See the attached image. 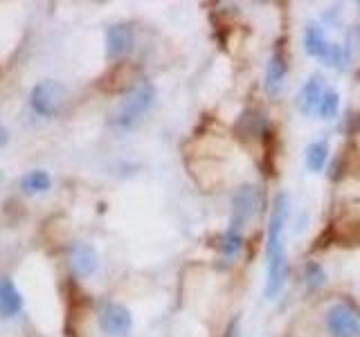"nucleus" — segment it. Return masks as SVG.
Masks as SVG:
<instances>
[{
    "label": "nucleus",
    "mask_w": 360,
    "mask_h": 337,
    "mask_svg": "<svg viewBox=\"0 0 360 337\" xmlns=\"http://www.w3.org/2000/svg\"><path fill=\"white\" fill-rule=\"evenodd\" d=\"M156 86L151 81H140V84L129 88L126 95L120 99V104L115 106V111L111 113V126L117 131L133 129L151 111V106L156 104Z\"/></svg>",
    "instance_id": "f257e3e1"
},
{
    "label": "nucleus",
    "mask_w": 360,
    "mask_h": 337,
    "mask_svg": "<svg viewBox=\"0 0 360 337\" xmlns=\"http://www.w3.org/2000/svg\"><path fill=\"white\" fill-rule=\"evenodd\" d=\"M66 97H68V90L61 81L45 79V81H39V84L30 90V108L39 117L50 120V117L59 115L63 104H66Z\"/></svg>",
    "instance_id": "f03ea898"
},
{
    "label": "nucleus",
    "mask_w": 360,
    "mask_h": 337,
    "mask_svg": "<svg viewBox=\"0 0 360 337\" xmlns=\"http://www.w3.org/2000/svg\"><path fill=\"white\" fill-rule=\"evenodd\" d=\"M288 216H291V198L288 194H277L273 209H270V221H268V241H266V261L279 257V254H286L284 248V230L288 223Z\"/></svg>",
    "instance_id": "7ed1b4c3"
},
{
    "label": "nucleus",
    "mask_w": 360,
    "mask_h": 337,
    "mask_svg": "<svg viewBox=\"0 0 360 337\" xmlns=\"http://www.w3.org/2000/svg\"><path fill=\"white\" fill-rule=\"evenodd\" d=\"M97 324L106 337H126L133 329V315L122 304L106 302L97 311Z\"/></svg>",
    "instance_id": "20e7f679"
},
{
    "label": "nucleus",
    "mask_w": 360,
    "mask_h": 337,
    "mask_svg": "<svg viewBox=\"0 0 360 337\" xmlns=\"http://www.w3.org/2000/svg\"><path fill=\"white\" fill-rule=\"evenodd\" d=\"M327 333L331 337H360V317L347 304H333L327 311Z\"/></svg>",
    "instance_id": "39448f33"
},
{
    "label": "nucleus",
    "mask_w": 360,
    "mask_h": 337,
    "mask_svg": "<svg viewBox=\"0 0 360 337\" xmlns=\"http://www.w3.org/2000/svg\"><path fill=\"white\" fill-rule=\"evenodd\" d=\"M257 203H259L257 187L243 185L237 194H234V198H232V216H230V227H228V230L241 232L243 225H246L252 218V214H255Z\"/></svg>",
    "instance_id": "423d86ee"
},
{
    "label": "nucleus",
    "mask_w": 360,
    "mask_h": 337,
    "mask_svg": "<svg viewBox=\"0 0 360 337\" xmlns=\"http://www.w3.org/2000/svg\"><path fill=\"white\" fill-rule=\"evenodd\" d=\"M68 261H70L72 272L79 277L95 275L97 268H99L97 250L90 243H84V241H72L68 245Z\"/></svg>",
    "instance_id": "0eeeda50"
},
{
    "label": "nucleus",
    "mask_w": 360,
    "mask_h": 337,
    "mask_svg": "<svg viewBox=\"0 0 360 337\" xmlns=\"http://www.w3.org/2000/svg\"><path fill=\"white\" fill-rule=\"evenodd\" d=\"M133 50V30L126 23H115L106 30V57L120 61Z\"/></svg>",
    "instance_id": "6e6552de"
},
{
    "label": "nucleus",
    "mask_w": 360,
    "mask_h": 337,
    "mask_svg": "<svg viewBox=\"0 0 360 337\" xmlns=\"http://www.w3.org/2000/svg\"><path fill=\"white\" fill-rule=\"evenodd\" d=\"M288 281V254H279L275 259H268V272H266V286L264 295L266 299H275L284 290Z\"/></svg>",
    "instance_id": "1a4fd4ad"
},
{
    "label": "nucleus",
    "mask_w": 360,
    "mask_h": 337,
    "mask_svg": "<svg viewBox=\"0 0 360 337\" xmlns=\"http://www.w3.org/2000/svg\"><path fill=\"white\" fill-rule=\"evenodd\" d=\"M324 93H327V88H324V81L320 75H311L309 81L302 86L300 95H297V111H300L302 115H311L320 108V102Z\"/></svg>",
    "instance_id": "9d476101"
},
{
    "label": "nucleus",
    "mask_w": 360,
    "mask_h": 337,
    "mask_svg": "<svg viewBox=\"0 0 360 337\" xmlns=\"http://www.w3.org/2000/svg\"><path fill=\"white\" fill-rule=\"evenodd\" d=\"M23 311V295L9 277H0V317L12 320Z\"/></svg>",
    "instance_id": "9b49d317"
},
{
    "label": "nucleus",
    "mask_w": 360,
    "mask_h": 337,
    "mask_svg": "<svg viewBox=\"0 0 360 337\" xmlns=\"http://www.w3.org/2000/svg\"><path fill=\"white\" fill-rule=\"evenodd\" d=\"M286 70H288L286 59L279 52H275L273 57H270V61H268L266 75H264V90L270 97H275L279 90H282L284 79H286Z\"/></svg>",
    "instance_id": "f8f14e48"
},
{
    "label": "nucleus",
    "mask_w": 360,
    "mask_h": 337,
    "mask_svg": "<svg viewBox=\"0 0 360 337\" xmlns=\"http://www.w3.org/2000/svg\"><path fill=\"white\" fill-rule=\"evenodd\" d=\"M304 50L309 57H315V59H322L324 54L329 50V41L327 36H324V30L318 25V23H309L304 30Z\"/></svg>",
    "instance_id": "ddd939ff"
},
{
    "label": "nucleus",
    "mask_w": 360,
    "mask_h": 337,
    "mask_svg": "<svg viewBox=\"0 0 360 337\" xmlns=\"http://www.w3.org/2000/svg\"><path fill=\"white\" fill-rule=\"evenodd\" d=\"M21 189H23V194H27V196L45 194V191L52 189V178H50V173L43 171V169L27 171L25 176L21 178Z\"/></svg>",
    "instance_id": "4468645a"
},
{
    "label": "nucleus",
    "mask_w": 360,
    "mask_h": 337,
    "mask_svg": "<svg viewBox=\"0 0 360 337\" xmlns=\"http://www.w3.org/2000/svg\"><path fill=\"white\" fill-rule=\"evenodd\" d=\"M329 160V147L327 142H311L309 147H306V156H304V162H306V169L311 173H318L324 169Z\"/></svg>",
    "instance_id": "2eb2a0df"
},
{
    "label": "nucleus",
    "mask_w": 360,
    "mask_h": 337,
    "mask_svg": "<svg viewBox=\"0 0 360 337\" xmlns=\"http://www.w3.org/2000/svg\"><path fill=\"white\" fill-rule=\"evenodd\" d=\"M302 279H304V286L309 293H318V290L327 284V272L315 261H306L304 272H302Z\"/></svg>",
    "instance_id": "dca6fc26"
},
{
    "label": "nucleus",
    "mask_w": 360,
    "mask_h": 337,
    "mask_svg": "<svg viewBox=\"0 0 360 337\" xmlns=\"http://www.w3.org/2000/svg\"><path fill=\"white\" fill-rule=\"evenodd\" d=\"M340 111V95L336 93V90H327L322 97V102H320V108H318V113L322 120H333V117L338 115Z\"/></svg>",
    "instance_id": "f3484780"
},
{
    "label": "nucleus",
    "mask_w": 360,
    "mask_h": 337,
    "mask_svg": "<svg viewBox=\"0 0 360 337\" xmlns=\"http://www.w3.org/2000/svg\"><path fill=\"white\" fill-rule=\"evenodd\" d=\"M243 245V239H241V232H232V230H225V234L221 236V245L219 250L223 257H234Z\"/></svg>",
    "instance_id": "a211bd4d"
},
{
    "label": "nucleus",
    "mask_w": 360,
    "mask_h": 337,
    "mask_svg": "<svg viewBox=\"0 0 360 337\" xmlns=\"http://www.w3.org/2000/svg\"><path fill=\"white\" fill-rule=\"evenodd\" d=\"M322 61L331 68H342L345 66V61H347V52L342 50L338 43H329V50L322 57Z\"/></svg>",
    "instance_id": "6ab92c4d"
},
{
    "label": "nucleus",
    "mask_w": 360,
    "mask_h": 337,
    "mask_svg": "<svg viewBox=\"0 0 360 337\" xmlns=\"http://www.w3.org/2000/svg\"><path fill=\"white\" fill-rule=\"evenodd\" d=\"M223 337H241V326H239L237 317H234V320L228 324V329H225V335Z\"/></svg>",
    "instance_id": "aec40b11"
},
{
    "label": "nucleus",
    "mask_w": 360,
    "mask_h": 337,
    "mask_svg": "<svg viewBox=\"0 0 360 337\" xmlns=\"http://www.w3.org/2000/svg\"><path fill=\"white\" fill-rule=\"evenodd\" d=\"M5 142H7V131L3 129V126H0V147H3Z\"/></svg>",
    "instance_id": "412c9836"
}]
</instances>
